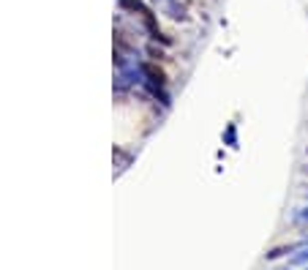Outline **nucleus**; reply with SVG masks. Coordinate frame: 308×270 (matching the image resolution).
<instances>
[{
	"instance_id": "obj_5",
	"label": "nucleus",
	"mask_w": 308,
	"mask_h": 270,
	"mask_svg": "<svg viewBox=\"0 0 308 270\" xmlns=\"http://www.w3.org/2000/svg\"><path fill=\"white\" fill-rule=\"evenodd\" d=\"M292 262H295V265H308V249L303 251V254H298V257H295Z\"/></svg>"
},
{
	"instance_id": "obj_6",
	"label": "nucleus",
	"mask_w": 308,
	"mask_h": 270,
	"mask_svg": "<svg viewBox=\"0 0 308 270\" xmlns=\"http://www.w3.org/2000/svg\"><path fill=\"white\" fill-rule=\"evenodd\" d=\"M226 142L235 147V126H229V129H226Z\"/></svg>"
},
{
	"instance_id": "obj_7",
	"label": "nucleus",
	"mask_w": 308,
	"mask_h": 270,
	"mask_svg": "<svg viewBox=\"0 0 308 270\" xmlns=\"http://www.w3.org/2000/svg\"><path fill=\"white\" fill-rule=\"evenodd\" d=\"M148 52H150V57H155V60H161V57H164V52H161V49H155V47H148Z\"/></svg>"
},
{
	"instance_id": "obj_9",
	"label": "nucleus",
	"mask_w": 308,
	"mask_h": 270,
	"mask_svg": "<svg viewBox=\"0 0 308 270\" xmlns=\"http://www.w3.org/2000/svg\"><path fill=\"white\" fill-rule=\"evenodd\" d=\"M303 172H306V175H308V166H303Z\"/></svg>"
},
{
	"instance_id": "obj_2",
	"label": "nucleus",
	"mask_w": 308,
	"mask_h": 270,
	"mask_svg": "<svg viewBox=\"0 0 308 270\" xmlns=\"http://www.w3.org/2000/svg\"><path fill=\"white\" fill-rule=\"evenodd\" d=\"M118 5H120L123 11H129V14H139V16L150 14V8L142 3V0H118Z\"/></svg>"
},
{
	"instance_id": "obj_8",
	"label": "nucleus",
	"mask_w": 308,
	"mask_h": 270,
	"mask_svg": "<svg viewBox=\"0 0 308 270\" xmlns=\"http://www.w3.org/2000/svg\"><path fill=\"white\" fill-rule=\"evenodd\" d=\"M298 218H300V221H306V218H308V208H303V210H300V213H298Z\"/></svg>"
},
{
	"instance_id": "obj_1",
	"label": "nucleus",
	"mask_w": 308,
	"mask_h": 270,
	"mask_svg": "<svg viewBox=\"0 0 308 270\" xmlns=\"http://www.w3.org/2000/svg\"><path fill=\"white\" fill-rule=\"evenodd\" d=\"M155 5H158V8L164 11L169 19H175V22H185V19H188V14H185V5L180 3V0H155Z\"/></svg>"
},
{
	"instance_id": "obj_3",
	"label": "nucleus",
	"mask_w": 308,
	"mask_h": 270,
	"mask_svg": "<svg viewBox=\"0 0 308 270\" xmlns=\"http://www.w3.org/2000/svg\"><path fill=\"white\" fill-rule=\"evenodd\" d=\"M142 74L150 79V82H155V85H164V82H166V74L161 71L158 66H153V63H145V66H142Z\"/></svg>"
},
{
	"instance_id": "obj_4",
	"label": "nucleus",
	"mask_w": 308,
	"mask_h": 270,
	"mask_svg": "<svg viewBox=\"0 0 308 270\" xmlns=\"http://www.w3.org/2000/svg\"><path fill=\"white\" fill-rule=\"evenodd\" d=\"M303 243H292V246H278V249H270L267 251V260H278V257H284V254H292V251H298Z\"/></svg>"
}]
</instances>
